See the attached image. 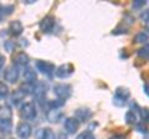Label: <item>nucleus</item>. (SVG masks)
Returning a JSON list of instances; mask_svg holds the SVG:
<instances>
[{
  "mask_svg": "<svg viewBox=\"0 0 149 139\" xmlns=\"http://www.w3.org/2000/svg\"><path fill=\"white\" fill-rule=\"evenodd\" d=\"M35 139H55V133L51 128H39L35 131Z\"/></svg>",
  "mask_w": 149,
  "mask_h": 139,
  "instance_id": "nucleus-12",
  "label": "nucleus"
},
{
  "mask_svg": "<svg viewBox=\"0 0 149 139\" xmlns=\"http://www.w3.org/2000/svg\"><path fill=\"white\" fill-rule=\"evenodd\" d=\"M81 122L78 120L76 117H67L63 120V129L67 134H74L78 129H80Z\"/></svg>",
  "mask_w": 149,
  "mask_h": 139,
  "instance_id": "nucleus-5",
  "label": "nucleus"
},
{
  "mask_svg": "<svg viewBox=\"0 0 149 139\" xmlns=\"http://www.w3.org/2000/svg\"><path fill=\"white\" fill-rule=\"evenodd\" d=\"M35 66H36L37 71H40L46 77H52L55 75V72H56L55 65L49 62V61H44V60H37Z\"/></svg>",
  "mask_w": 149,
  "mask_h": 139,
  "instance_id": "nucleus-3",
  "label": "nucleus"
},
{
  "mask_svg": "<svg viewBox=\"0 0 149 139\" xmlns=\"http://www.w3.org/2000/svg\"><path fill=\"white\" fill-rule=\"evenodd\" d=\"M52 92L58 99L66 101L72 95V87L68 83H56L52 87Z\"/></svg>",
  "mask_w": 149,
  "mask_h": 139,
  "instance_id": "nucleus-2",
  "label": "nucleus"
},
{
  "mask_svg": "<svg viewBox=\"0 0 149 139\" xmlns=\"http://www.w3.org/2000/svg\"><path fill=\"white\" fill-rule=\"evenodd\" d=\"M137 129H138V132H141V133H147V128L144 127V123L143 124H137Z\"/></svg>",
  "mask_w": 149,
  "mask_h": 139,
  "instance_id": "nucleus-32",
  "label": "nucleus"
},
{
  "mask_svg": "<svg viewBox=\"0 0 149 139\" xmlns=\"http://www.w3.org/2000/svg\"><path fill=\"white\" fill-rule=\"evenodd\" d=\"M16 134L20 139H29L32 134V127L27 122H20L16 126Z\"/></svg>",
  "mask_w": 149,
  "mask_h": 139,
  "instance_id": "nucleus-7",
  "label": "nucleus"
},
{
  "mask_svg": "<svg viewBox=\"0 0 149 139\" xmlns=\"http://www.w3.org/2000/svg\"><path fill=\"white\" fill-rule=\"evenodd\" d=\"M114 96H118V97H120V98H123V99L127 101L130 97V92H129L128 88H124V87H118V88L116 90Z\"/></svg>",
  "mask_w": 149,
  "mask_h": 139,
  "instance_id": "nucleus-20",
  "label": "nucleus"
},
{
  "mask_svg": "<svg viewBox=\"0 0 149 139\" xmlns=\"http://www.w3.org/2000/svg\"><path fill=\"white\" fill-rule=\"evenodd\" d=\"M66 101H62V99H58L56 98L54 101H49L47 102V109H60L65 104Z\"/></svg>",
  "mask_w": 149,
  "mask_h": 139,
  "instance_id": "nucleus-19",
  "label": "nucleus"
},
{
  "mask_svg": "<svg viewBox=\"0 0 149 139\" xmlns=\"http://www.w3.org/2000/svg\"><path fill=\"white\" fill-rule=\"evenodd\" d=\"M74 117H76L80 122H86L92 117V112L88 108H78L74 112Z\"/></svg>",
  "mask_w": 149,
  "mask_h": 139,
  "instance_id": "nucleus-14",
  "label": "nucleus"
},
{
  "mask_svg": "<svg viewBox=\"0 0 149 139\" xmlns=\"http://www.w3.org/2000/svg\"><path fill=\"white\" fill-rule=\"evenodd\" d=\"M141 19L144 21V24H149V9L141 14Z\"/></svg>",
  "mask_w": 149,
  "mask_h": 139,
  "instance_id": "nucleus-30",
  "label": "nucleus"
},
{
  "mask_svg": "<svg viewBox=\"0 0 149 139\" xmlns=\"http://www.w3.org/2000/svg\"><path fill=\"white\" fill-rule=\"evenodd\" d=\"M109 139H118V137H112V138H109Z\"/></svg>",
  "mask_w": 149,
  "mask_h": 139,
  "instance_id": "nucleus-35",
  "label": "nucleus"
},
{
  "mask_svg": "<svg viewBox=\"0 0 149 139\" xmlns=\"http://www.w3.org/2000/svg\"><path fill=\"white\" fill-rule=\"evenodd\" d=\"M10 90H9V86L6 85L5 82H3V81H0V99H5L6 97L9 96V92Z\"/></svg>",
  "mask_w": 149,
  "mask_h": 139,
  "instance_id": "nucleus-22",
  "label": "nucleus"
},
{
  "mask_svg": "<svg viewBox=\"0 0 149 139\" xmlns=\"http://www.w3.org/2000/svg\"><path fill=\"white\" fill-rule=\"evenodd\" d=\"M37 115V109L32 102H24L20 106V117L24 120H32Z\"/></svg>",
  "mask_w": 149,
  "mask_h": 139,
  "instance_id": "nucleus-1",
  "label": "nucleus"
},
{
  "mask_svg": "<svg viewBox=\"0 0 149 139\" xmlns=\"http://www.w3.org/2000/svg\"><path fill=\"white\" fill-rule=\"evenodd\" d=\"M124 119L125 122H127L128 124H136L137 123V114L134 111H127V113H125L124 115Z\"/></svg>",
  "mask_w": 149,
  "mask_h": 139,
  "instance_id": "nucleus-21",
  "label": "nucleus"
},
{
  "mask_svg": "<svg viewBox=\"0 0 149 139\" xmlns=\"http://www.w3.org/2000/svg\"><path fill=\"white\" fill-rule=\"evenodd\" d=\"M46 117H47L50 122L57 123L58 120L62 118V112L60 109H49L47 113H46Z\"/></svg>",
  "mask_w": 149,
  "mask_h": 139,
  "instance_id": "nucleus-15",
  "label": "nucleus"
},
{
  "mask_svg": "<svg viewBox=\"0 0 149 139\" xmlns=\"http://www.w3.org/2000/svg\"><path fill=\"white\" fill-rule=\"evenodd\" d=\"M113 104L117 106V107H124V106L127 104V101L120 98V97H118V96H114L113 97Z\"/></svg>",
  "mask_w": 149,
  "mask_h": 139,
  "instance_id": "nucleus-25",
  "label": "nucleus"
},
{
  "mask_svg": "<svg viewBox=\"0 0 149 139\" xmlns=\"http://www.w3.org/2000/svg\"><path fill=\"white\" fill-rule=\"evenodd\" d=\"M5 61H6V60H5V56L0 54V70H1L4 66H5Z\"/></svg>",
  "mask_w": 149,
  "mask_h": 139,
  "instance_id": "nucleus-33",
  "label": "nucleus"
},
{
  "mask_svg": "<svg viewBox=\"0 0 149 139\" xmlns=\"http://www.w3.org/2000/svg\"><path fill=\"white\" fill-rule=\"evenodd\" d=\"M139 113H141V117L143 119V123H149V108H141L139 111Z\"/></svg>",
  "mask_w": 149,
  "mask_h": 139,
  "instance_id": "nucleus-26",
  "label": "nucleus"
},
{
  "mask_svg": "<svg viewBox=\"0 0 149 139\" xmlns=\"http://www.w3.org/2000/svg\"><path fill=\"white\" fill-rule=\"evenodd\" d=\"M137 55L142 58H149V44H146L137 51Z\"/></svg>",
  "mask_w": 149,
  "mask_h": 139,
  "instance_id": "nucleus-24",
  "label": "nucleus"
},
{
  "mask_svg": "<svg viewBox=\"0 0 149 139\" xmlns=\"http://www.w3.org/2000/svg\"><path fill=\"white\" fill-rule=\"evenodd\" d=\"M4 47H5L8 52H13L14 49H15V44H14L13 41H5V42H4Z\"/></svg>",
  "mask_w": 149,
  "mask_h": 139,
  "instance_id": "nucleus-29",
  "label": "nucleus"
},
{
  "mask_svg": "<svg viewBox=\"0 0 149 139\" xmlns=\"http://www.w3.org/2000/svg\"><path fill=\"white\" fill-rule=\"evenodd\" d=\"M73 71H74V67L71 63H65V65H61V66H58L56 68L55 76L57 78H61V80H65V78H68L71 76L73 73Z\"/></svg>",
  "mask_w": 149,
  "mask_h": 139,
  "instance_id": "nucleus-8",
  "label": "nucleus"
},
{
  "mask_svg": "<svg viewBox=\"0 0 149 139\" xmlns=\"http://www.w3.org/2000/svg\"><path fill=\"white\" fill-rule=\"evenodd\" d=\"M9 31H10L13 36H20L22 31H24V26L19 20H14L9 24Z\"/></svg>",
  "mask_w": 149,
  "mask_h": 139,
  "instance_id": "nucleus-13",
  "label": "nucleus"
},
{
  "mask_svg": "<svg viewBox=\"0 0 149 139\" xmlns=\"http://www.w3.org/2000/svg\"><path fill=\"white\" fill-rule=\"evenodd\" d=\"M4 80L9 83H15L17 82L19 77H20V68L16 67L15 65H10V66H8L5 68V71H4Z\"/></svg>",
  "mask_w": 149,
  "mask_h": 139,
  "instance_id": "nucleus-4",
  "label": "nucleus"
},
{
  "mask_svg": "<svg viewBox=\"0 0 149 139\" xmlns=\"http://www.w3.org/2000/svg\"><path fill=\"white\" fill-rule=\"evenodd\" d=\"M143 90H144V93H146V95L149 97V82H147L146 85L143 86Z\"/></svg>",
  "mask_w": 149,
  "mask_h": 139,
  "instance_id": "nucleus-34",
  "label": "nucleus"
},
{
  "mask_svg": "<svg viewBox=\"0 0 149 139\" xmlns=\"http://www.w3.org/2000/svg\"><path fill=\"white\" fill-rule=\"evenodd\" d=\"M146 4H147L146 0H134L132 6H133V9H141V8H143L144 5H146Z\"/></svg>",
  "mask_w": 149,
  "mask_h": 139,
  "instance_id": "nucleus-28",
  "label": "nucleus"
},
{
  "mask_svg": "<svg viewBox=\"0 0 149 139\" xmlns=\"http://www.w3.org/2000/svg\"><path fill=\"white\" fill-rule=\"evenodd\" d=\"M14 63L16 67L19 68H26L29 67V62H30V58L27 56V54L24 52V51H21V52H17L15 56H14Z\"/></svg>",
  "mask_w": 149,
  "mask_h": 139,
  "instance_id": "nucleus-9",
  "label": "nucleus"
},
{
  "mask_svg": "<svg viewBox=\"0 0 149 139\" xmlns=\"http://www.w3.org/2000/svg\"><path fill=\"white\" fill-rule=\"evenodd\" d=\"M0 132L3 134H10L13 132L11 119H0Z\"/></svg>",
  "mask_w": 149,
  "mask_h": 139,
  "instance_id": "nucleus-16",
  "label": "nucleus"
},
{
  "mask_svg": "<svg viewBox=\"0 0 149 139\" xmlns=\"http://www.w3.org/2000/svg\"><path fill=\"white\" fill-rule=\"evenodd\" d=\"M46 91H47V86L45 82H36L34 86V97L41 102L46 97Z\"/></svg>",
  "mask_w": 149,
  "mask_h": 139,
  "instance_id": "nucleus-10",
  "label": "nucleus"
},
{
  "mask_svg": "<svg viewBox=\"0 0 149 139\" xmlns=\"http://www.w3.org/2000/svg\"><path fill=\"white\" fill-rule=\"evenodd\" d=\"M22 78H24V82L30 83V85H35L37 82V73L35 71V68L32 67H26L24 68V72H22Z\"/></svg>",
  "mask_w": 149,
  "mask_h": 139,
  "instance_id": "nucleus-11",
  "label": "nucleus"
},
{
  "mask_svg": "<svg viewBox=\"0 0 149 139\" xmlns=\"http://www.w3.org/2000/svg\"><path fill=\"white\" fill-rule=\"evenodd\" d=\"M0 119H11V111L6 106L0 108Z\"/></svg>",
  "mask_w": 149,
  "mask_h": 139,
  "instance_id": "nucleus-23",
  "label": "nucleus"
},
{
  "mask_svg": "<svg viewBox=\"0 0 149 139\" xmlns=\"http://www.w3.org/2000/svg\"><path fill=\"white\" fill-rule=\"evenodd\" d=\"M76 139H96V138L92 134V132L86 131V132H82L81 134H78V136L76 137Z\"/></svg>",
  "mask_w": 149,
  "mask_h": 139,
  "instance_id": "nucleus-27",
  "label": "nucleus"
},
{
  "mask_svg": "<svg viewBox=\"0 0 149 139\" xmlns=\"http://www.w3.org/2000/svg\"><path fill=\"white\" fill-rule=\"evenodd\" d=\"M55 25H56V19L54 16L47 15L40 21L39 27H40V30L42 31L44 34H50V32H52Z\"/></svg>",
  "mask_w": 149,
  "mask_h": 139,
  "instance_id": "nucleus-6",
  "label": "nucleus"
},
{
  "mask_svg": "<svg viewBox=\"0 0 149 139\" xmlns=\"http://www.w3.org/2000/svg\"><path fill=\"white\" fill-rule=\"evenodd\" d=\"M24 98H25V95L22 93L20 90H16L11 95V103L14 106H20V104H22L21 102H22V99H24Z\"/></svg>",
  "mask_w": 149,
  "mask_h": 139,
  "instance_id": "nucleus-17",
  "label": "nucleus"
},
{
  "mask_svg": "<svg viewBox=\"0 0 149 139\" xmlns=\"http://www.w3.org/2000/svg\"><path fill=\"white\" fill-rule=\"evenodd\" d=\"M127 29L125 27H118V29H116V30H113L112 31V34L113 35H122V34H127Z\"/></svg>",
  "mask_w": 149,
  "mask_h": 139,
  "instance_id": "nucleus-31",
  "label": "nucleus"
},
{
  "mask_svg": "<svg viewBox=\"0 0 149 139\" xmlns=\"http://www.w3.org/2000/svg\"><path fill=\"white\" fill-rule=\"evenodd\" d=\"M148 40H149V34L146 31H141L134 36V42L137 44H146Z\"/></svg>",
  "mask_w": 149,
  "mask_h": 139,
  "instance_id": "nucleus-18",
  "label": "nucleus"
}]
</instances>
